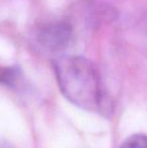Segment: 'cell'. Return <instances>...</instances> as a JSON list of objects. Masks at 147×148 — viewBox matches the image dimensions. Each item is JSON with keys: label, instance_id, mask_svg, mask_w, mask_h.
<instances>
[{"label": "cell", "instance_id": "obj_1", "mask_svg": "<svg viewBox=\"0 0 147 148\" xmlns=\"http://www.w3.org/2000/svg\"><path fill=\"white\" fill-rule=\"evenodd\" d=\"M57 84L72 104L89 112L107 111V101L95 66L84 57L62 55L53 60Z\"/></svg>", "mask_w": 147, "mask_h": 148}, {"label": "cell", "instance_id": "obj_2", "mask_svg": "<svg viewBox=\"0 0 147 148\" xmlns=\"http://www.w3.org/2000/svg\"><path fill=\"white\" fill-rule=\"evenodd\" d=\"M74 38V28L67 21H51L36 27L31 35L34 51L57 58L65 55Z\"/></svg>", "mask_w": 147, "mask_h": 148}, {"label": "cell", "instance_id": "obj_3", "mask_svg": "<svg viewBox=\"0 0 147 148\" xmlns=\"http://www.w3.org/2000/svg\"><path fill=\"white\" fill-rule=\"evenodd\" d=\"M23 77L17 66H0V84L6 85L13 89H18L22 84Z\"/></svg>", "mask_w": 147, "mask_h": 148}, {"label": "cell", "instance_id": "obj_4", "mask_svg": "<svg viewBox=\"0 0 147 148\" xmlns=\"http://www.w3.org/2000/svg\"><path fill=\"white\" fill-rule=\"evenodd\" d=\"M121 148H147L146 136L144 134L132 135L122 143Z\"/></svg>", "mask_w": 147, "mask_h": 148}, {"label": "cell", "instance_id": "obj_5", "mask_svg": "<svg viewBox=\"0 0 147 148\" xmlns=\"http://www.w3.org/2000/svg\"><path fill=\"white\" fill-rule=\"evenodd\" d=\"M0 148H3V147H0Z\"/></svg>", "mask_w": 147, "mask_h": 148}]
</instances>
